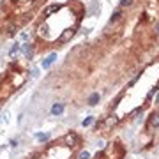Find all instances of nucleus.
I'll return each instance as SVG.
<instances>
[{
  "instance_id": "f257e3e1",
  "label": "nucleus",
  "mask_w": 159,
  "mask_h": 159,
  "mask_svg": "<svg viewBox=\"0 0 159 159\" xmlns=\"http://www.w3.org/2000/svg\"><path fill=\"white\" fill-rule=\"evenodd\" d=\"M159 125V115H152L150 117V120H148V127H157Z\"/></svg>"
},
{
  "instance_id": "f03ea898",
  "label": "nucleus",
  "mask_w": 159,
  "mask_h": 159,
  "mask_svg": "<svg viewBox=\"0 0 159 159\" xmlns=\"http://www.w3.org/2000/svg\"><path fill=\"white\" fill-rule=\"evenodd\" d=\"M62 110H64V108H62V104H55V106L51 108V113H53V115H60V113H62Z\"/></svg>"
},
{
  "instance_id": "7ed1b4c3",
  "label": "nucleus",
  "mask_w": 159,
  "mask_h": 159,
  "mask_svg": "<svg viewBox=\"0 0 159 159\" xmlns=\"http://www.w3.org/2000/svg\"><path fill=\"white\" fill-rule=\"evenodd\" d=\"M97 99H99V95H97V94L92 95V97H90V104H95V101H97Z\"/></svg>"
}]
</instances>
